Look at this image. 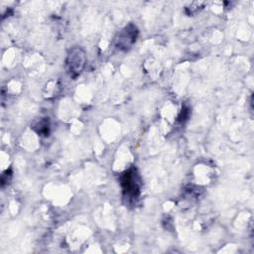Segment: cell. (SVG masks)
<instances>
[{
  "label": "cell",
  "instance_id": "4",
  "mask_svg": "<svg viewBox=\"0 0 254 254\" xmlns=\"http://www.w3.org/2000/svg\"><path fill=\"white\" fill-rule=\"evenodd\" d=\"M37 133H39L40 135H44L47 136L49 134V130H50V124H49V120L47 118H42L40 119L39 122H37L34 127H33Z\"/></svg>",
  "mask_w": 254,
  "mask_h": 254
},
{
  "label": "cell",
  "instance_id": "1",
  "mask_svg": "<svg viewBox=\"0 0 254 254\" xmlns=\"http://www.w3.org/2000/svg\"><path fill=\"white\" fill-rule=\"evenodd\" d=\"M85 63H86V56L82 48L76 46L69 50L66 56L65 64H66L67 71L71 77H76L82 72L85 66Z\"/></svg>",
  "mask_w": 254,
  "mask_h": 254
},
{
  "label": "cell",
  "instance_id": "2",
  "mask_svg": "<svg viewBox=\"0 0 254 254\" xmlns=\"http://www.w3.org/2000/svg\"><path fill=\"white\" fill-rule=\"evenodd\" d=\"M121 186L124 196L128 199L136 198L140 193V180L135 168L126 171L121 178Z\"/></svg>",
  "mask_w": 254,
  "mask_h": 254
},
{
  "label": "cell",
  "instance_id": "3",
  "mask_svg": "<svg viewBox=\"0 0 254 254\" xmlns=\"http://www.w3.org/2000/svg\"><path fill=\"white\" fill-rule=\"evenodd\" d=\"M138 36V29L135 25L129 24L118 34L116 38V47L122 51H128L135 44Z\"/></svg>",
  "mask_w": 254,
  "mask_h": 254
}]
</instances>
